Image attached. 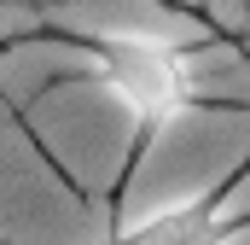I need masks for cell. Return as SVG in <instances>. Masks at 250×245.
Instances as JSON below:
<instances>
[{
	"label": "cell",
	"mask_w": 250,
	"mask_h": 245,
	"mask_svg": "<svg viewBox=\"0 0 250 245\" xmlns=\"http://www.w3.org/2000/svg\"><path fill=\"white\" fill-rule=\"evenodd\" d=\"M70 47L87 53V76L134 122V152L123 164V181H117V198H123L134 170H140V158L151 152V140L181 111L204 105L198 76H192V53L198 47L175 41V35H151V29H70Z\"/></svg>",
	"instance_id": "cell-1"
},
{
	"label": "cell",
	"mask_w": 250,
	"mask_h": 245,
	"mask_svg": "<svg viewBox=\"0 0 250 245\" xmlns=\"http://www.w3.org/2000/svg\"><path fill=\"white\" fill-rule=\"evenodd\" d=\"M245 175H250V158L239 170H227L221 181L198 187L192 198L151 210V216L134 222V228H117L105 245H233L239 234H250V210L233 204L239 187H245Z\"/></svg>",
	"instance_id": "cell-2"
},
{
	"label": "cell",
	"mask_w": 250,
	"mask_h": 245,
	"mask_svg": "<svg viewBox=\"0 0 250 245\" xmlns=\"http://www.w3.org/2000/svg\"><path fill=\"white\" fill-rule=\"evenodd\" d=\"M151 6H169V12H175V0H151Z\"/></svg>",
	"instance_id": "cell-3"
},
{
	"label": "cell",
	"mask_w": 250,
	"mask_h": 245,
	"mask_svg": "<svg viewBox=\"0 0 250 245\" xmlns=\"http://www.w3.org/2000/svg\"><path fill=\"white\" fill-rule=\"evenodd\" d=\"M245 6H250V0H245Z\"/></svg>",
	"instance_id": "cell-4"
}]
</instances>
